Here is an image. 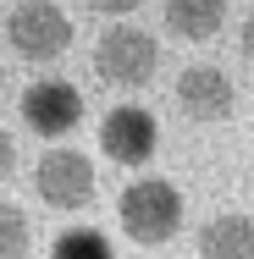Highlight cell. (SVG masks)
<instances>
[{"instance_id": "obj_1", "label": "cell", "mask_w": 254, "mask_h": 259, "mask_svg": "<svg viewBox=\"0 0 254 259\" xmlns=\"http://www.w3.org/2000/svg\"><path fill=\"white\" fill-rule=\"evenodd\" d=\"M116 221H122V232H127L138 248H160V243H171L177 226H183V193H177L166 177H138V182L122 188Z\"/></svg>"}, {"instance_id": "obj_2", "label": "cell", "mask_w": 254, "mask_h": 259, "mask_svg": "<svg viewBox=\"0 0 254 259\" xmlns=\"http://www.w3.org/2000/svg\"><path fill=\"white\" fill-rule=\"evenodd\" d=\"M94 72L111 89H144L160 72V45L144 28H105L94 45Z\"/></svg>"}, {"instance_id": "obj_3", "label": "cell", "mask_w": 254, "mask_h": 259, "mask_svg": "<svg viewBox=\"0 0 254 259\" xmlns=\"http://www.w3.org/2000/svg\"><path fill=\"white\" fill-rule=\"evenodd\" d=\"M6 45L22 61H55L72 45V17L61 6H50V0H22L6 17Z\"/></svg>"}, {"instance_id": "obj_4", "label": "cell", "mask_w": 254, "mask_h": 259, "mask_svg": "<svg viewBox=\"0 0 254 259\" xmlns=\"http://www.w3.org/2000/svg\"><path fill=\"white\" fill-rule=\"evenodd\" d=\"M33 188L50 209H89L100 193V177H94V160L83 149H50L33 165Z\"/></svg>"}, {"instance_id": "obj_5", "label": "cell", "mask_w": 254, "mask_h": 259, "mask_svg": "<svg viewBox=\"0 0 254 259\" xmlns=\"http://www.w3.org/2000/svg\"><path fill=\"white\" fill-rule=\"evenodd\" d=\"M100 149L116 165H144L160 149V121L144 105H116V110H105V121H100Z\"/></svg>"}, {"instance_id": "obj_6", "label": "cell", "mask_w": 254, "mask_h": 259, "mask_svg": "<svg viewBox=\"0 0 254 259\" xmlns=\"http://www.w3.org/2000/svg\"><path fill=\"white\" fill-rule=\"evenodd\" d=\"M232 105H238V94H232V77H227L221 66L194 61V66L177 72V110H183L188 121H204V127H210V121H227Z\"/></svg>"}, {"instance_id": "obj_7", "label": "cell", "mask_w": 254, "mask_h": 259, "mask_svg": "<svg viewBox=\"0 0 254 259\" xmlns=\"http://www.w3.org/2000/svg\"><path fill=\"white\" fill-rule=\"evenodd\" d=\"M22 121L39 133V138H61L83 121V94L78 83H61V77H45L22 94Z\"/></svg>"}, {"instance_id": "obj_8", "label": "cell", "mask_w": 254, "mask_h": 259, "mask_svg": "<svg viewBox=\"0 0 254 259\" xmlns=\"http://www.w3.org/2000/svg\"><path fill=\"white\" fill-rule=\"evenodd\" d=\"M199 259H254V221L249 215H215L199 226Z\"/></svg>"}, {"instance_id": "obj_9", "label": "cell", "mask_w": 254, "mask_h": 259, "mask_svg": "<svg viewBox=\"0 0 254 259\" xmlns=\"http://www.w3.org/2000/svg\"><path fill=\"white\" fill-rule=\"evenodd\" d=\"M221 22H227V0H166V28L188 45L215 39Z\"/></svg>"}, {"instance_id": "obj_10", "label": "cell", "mask_w": 254, "mask_h": 259, "mask_svg": "<svg viewBox=\"0 0 254 259\" xmlns=\"http://www.w3.org/2000/svg\"><path fill=\"white\" fill-rule=\"evenodd\" d=\"M50 259H116V248L94 226H72V232H61L50 243Z\"/></svg>"}, {"instance_id": "obj_11", "label": "cell", "mask_w": 254, "mask_h": 259, "mask_svg": "<svg viewBox=\"0 0 254 259\" xmlns=\"http://www.w3.org/2000/svg\"><path fill=\"white\" fill-rule=\"evenodd\" d=\"M28 243H33V232H28L22 204L0 199V259H22V254H28Z\"/></svg>"}, {"instance_id": "obj_12", "label": "cell", "mask_w": 254, "mask_h": 259, "mask_svg": "<svg viewBox=\"0 0 254 259\" xmlns=\"http://www.w3.org/2000/svg\"><path fill=\"white\" fill-rule=\"evenodd\" d=\"M94 11H105V17H127V11H138L144 0H89Z\"/></svg>"}, {"instance_id": "obj_13", "label": "cell", "mask_w": 254, "mask_h": 259, "mask_svg": "<svg viewBox=\"0 0 254 259\" xmlns=\"http://www.w3.org/2000/svg\"><path fill=\"white\" fill-rule=\"evenodd\" d=\"M17 171V144H11V133H0V182Z\"/></svg>"}, {"instance_id": "obj_14", "label": "cell", "mask_w": 254, "mask_h": 259, "mask_svg": "<svg viewBox=\"0 0 254 259\" xmlns=\"http://www.w3.org/2000/svg\"><path fill=\"white\" fill-rule=\"evenodd\" d=\"M243 55H249V66H254V11H249V22H243Z\"/></svg>"}, {"instance_id": "obj_15", "label": "cell", "mask_w": 254, "mask_h": 259, "mask_svg": "<svg viewBox=\"0 0 254 259\" xmlns=\"http://www.w3.org/2000/svg\"><path fill=\"white\" fill-rule=\"evenodd\" d=\"M0 89H6V66H0Z\"/></svg>"}]
</instances>
